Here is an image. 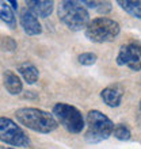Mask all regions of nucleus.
<instances>
[{
    "label": "nucleus",
    "mask_w": 141,
    "mask_h": 149,
    "mask_svg": "<svg viewBox=\"0 0 141 149\" xmlns=\"http://www.w3.org/2000/svg\"><path fill=\"white\" fill-rule=\"evenodd\" d=\"M7 149H15V148H7Z\"/></svg>",
    "instance_id": "412c9836"
},
{
    "label": "nucleus",
    "mask_w": 141,
    "mask_h": 149,
    "mask_svg": "<svg viewBox=\"0 0 141 149\" xmlns=\"http://www.w3.org/2000/svg\"><path fill=\"white\" fill-rule=\"evenodd\" d=\"M19 22H20L22 29H23V31L27 36H39L42 33V27H41V23H39L38 18L27 7L20 11Z\"/></svg>",
    "instance_id": "6e6552de"
},
{
    "label": "nucleus",
    "mask_w": 141,
    "mask_h": 149,
    "mask_svg": "<svg viewBox=\"0 0 141 149\" xmlns=\"http://www.w3.org/2000/svg\"><path fill=\"white\" fill-rule=\"evenodd\" d=\"M0 138L4 144H8L16 148H27L30 146V138L27 134L10 118H0Z\"/></svg>",
    "instance_id": "423d86ee"
},
{
    "label": "nucleus",
    "mask_w": 141,
    "mask_h": 149,
    "mask_svg": "<svg viewBox=\"0 0 141 149\" xmlns=\"http://www.w3.org/2000/svg\"><path fill=\"white\" fill-rule=\"evenodd\" d=\"M18 72L27 84H34V83L38 81L39 72L37 69V67L33 65L31 63H22L18 67Z\"/></svg>",
    "instance_id": "f8f14e48"
},
{
    "label": "nucleus",
    "mask_w": 141,
    "mask_h": 149,
    "mask_svg": "<svg viewBox=\"0 0 141 149\" xmlns=\"http://www.w3.org/2000/svg\"><path fill=\"white\" fill-rule=\"evenodd\" d=\"M96 11L99 12V14H107V12L111 11V3H109V1H99L98 7H96Z\"/></svg>",
    "instance_id": "a211bd4d"
},
{
    "label": "nucleus",
    "mask_w": 141,
    "mask_h": 149,
    "mask_svg": "<svg viewBox=\"0 0 141 149\" xmlns=\"http://www.w3.org/2000/svg\"><path fill=\"white\" fill-rule=\"evenodd\" d=\"M15 118L20 125H23L24 127L33 130L35 133H52L59 126V122L53 114L34 107H23L16 110Z\"/></svg>",
    "instance_id": "f257e3e1"
},
{
    "label": "nucleus",
    "mask_w": 141,
    "mask_h": 149,
    "mask_svg": "<svg viewBox=\"0 0 141 149\" xmlns=\"http://www.w3.org/2000/svg\"><path fill=\"white\" fill-rule=\"evenodd\" d=\"M26 6L35 16L39 18H47L54 8V3L46 0H29L26 1Z\"/></svg>",
    "instance_id": "9d476101"
},
{
    "label": "nucleus",
    "mask_w": 141,
    "mask_h": 149,
    "mask_svg": "<svg viewBox=\"0 0 141 149\" xmlns=\"http://www.w3.org/2000/svg\"><path fill=\"white\" fill-rule=\"evenodd\" d=\"M140 111H141V100H140Z\"/></svg>",
    "instance_id": "aec40b11"
},
{
    "label": "nucleus",
    "mask_w": 141,
    "mask_h": 149,
    "mask_svg": "<svg viewBox=\"0 0 141 149\" xmlns=\"http://www.w3.org/2000/svg\"><path fill=\"white\" fill-rule=\"evenodd\" d=\"M118 6H121L122 10H125L129 15L136 19L141 20V1H132V0H118Z\"/></svg>",
    "instance_id": "ddd939ff"
},
{
    "label": "nucleus",
    "mask_w": 141,
    "mask_h": 149,
    "mask_svg": "<svg viewBox=\"0 0 141 149\" xmlns=\"http://www.w3.org/2000/svg\"><path fill=\"white\" fill-rule=\"evenodd\" d=\"M8 4H11V7L14 8V10H16V8H18V1H15V0H10V1H8Z\"/></svg>",
    "instance_id": "6ab92c4d"
},
{
    "label": "nucleus",
    "mask_w": 141,
    "mask_h": 149,
    "mask_svg": "<svg viewBox=\"0 0 141 149\" xmlns=\"http://www.w3.org/2000/svg\"><path fill=\"white\" fill-rule=\"evenodd\" d=\"M59 19L72 31H80L87 29L90 23V14L87 8L83 6L82 1L75 0H65L61 1L57 8Z\"/></svg>",
    "instance_id": "f03ea898"
},
{
    "label": "nucleus",
    "mask_w": 141,
    "mask_h": 149,
    "mask_svg": "<svg viewBox=\"0 0 141 149\" xmlns=\"http://www.w3.org/2000/svg\"><path fill=\"white\" fill-rule=\"evenodd\" d=\"M16 49L15 39L11 37H3L1 38V50L3 52H14Z\"/></svg>",
    "instance_id": "f3484780"
},
{
    "label": "nucleus",
    "mask_w": 141,
    "mask_h": 149,
    "mask_svg": "<svg viewBox=\"0 0 141 149\" xmlns=\"http://www.w3.org/2000/svg\"><path fill=\"white\" fill-rule=\"evenodd\" d=\"M52 114L54 115L60 125L65 127L69 133H82V130L86 126V121H84L82 113L76 107L70 106L68 103H57L53 107Z\"/></svg>",
    "instance_id": "39448f33"
},
{
    "label": "nucleus",
    "mask_w": 141,
    "mask_h": 149,
    "mask_svg": "<svg viewBox=\"0 0 141 149\" xmlns=\"http://www.w3.org/2000/svg\"><path fill=\"white\" fill-rule=\"evenodd\" d=\"M124 92H125V88L121 84L115 83V84H111V86L103 88L101 92V98L109 107H118L122 102Z\"/></svg>",
    "instance_id": "1a4fd4ad"
},
{
    "label": "nucleus",
    "mask_w": 141,
    "mask_h": 149,
    "mask_svg": "<svg viewBox=\"0 0 141 149\" xmlns=\"http://www.w3.org/2000/svg\"><path fill=\"white\" fill-rule=\"evenodd\" d=\"M86 140L91 144H96L107 138L113 134L115 125L109 117H106L98 110H91L86 117Z\"/></svg>",
    "instance_id": "7ed1b4c3"
},
{
    "label": "nucleus",
    "mask_w": 141,
    "mask_h": 149,
    "mask_svg": "<svg viewBox=\"0 0 141 149\" xmlns=\"http://www.w3.org/2000/svg\"><path fill=\"white\" fill-rule=\"evenodd\" d=\"M119 31H121V27L118 22L106 16H99L88 23L86 29V37L91 42L105 43L114 41L118 37Z\"/></svg>",
    "instance_id": "20e7f679"
},
{
    "label": "nucleus",
    "mask_w": 141,
    "mask_h": 149,
    "mask_svg": "<svg viewBox=\"0 0 141 149\" xmlns=\"http://www.w3.org/2000/svg\"><path fill=\"white\" fill-rule=\"evenodd\" d=\"M113 136L117 138V140H119V141H128L132 134H130V130L126 125L118 123V125H115V127H114Z\"/></svg>",
    "instance_id": "2eb2a0df"
},
{
    "label": "nucleus",
    "mask_w": 141,
    "mask_h": 149,
    "mask_svg": "<svg viewBox=\"0 0 141 149\" xmlns=\"http://www.w3.org/2000/svg\"><path fill=\"white\" fill-rule=\"evenodd\" d=\"M3 83H4L6 90H7L11 95H18V94L22 92V90H23V84H22V81H20V79L12 71H10V69L4 71Z\"/></svg>",
    "instance_id": "9b49d317"
},
{
    "label": "nucleus",
    "mask_w": 141,
    "mask_h": 149,
    "mask_svg": "<svg viewBox=\"0 0 141 149\" xmlns=\"http://www.w3.org/2000/svg\"><path fill=\"white\" fill-rule=\"evenodd\" d=\"M0 16H1L3 23H6V26H8L10 29H15L16 27L15 14L12 12V10L10 8L8 3L1 1V6H0Z\"/></svg>",
    "instance_id": "4468645a"
},
{
    "label": "nucleus",
    "mask_w": 141,
    "mask_h": 149,
    "mask_svg": "<svg viewBox=\"0 0 141 149\" xmlns=\"http://www.w3.org/2000/svg\"><path fill=\"white\" fill-rule=\"evenodd\" d=\"M79 63L82 64V65H94L95 63H96V60H98V57H96V54L95 53H91V52H87V53H82V54L77 57Z\"/></svg>",
    "instance_id": "dca6fc26"
},
{
    "label": "nucleus",
    "mask_w": 141,
    "mask_h": 149,
    "mask_svg": "<svg viewBox=\"0 0 141 149\" xmlns=\"http://www.w3.org/2000/svg\"><path fill=\"white\" fill-rule=\"evenodd\" d=\"M117 64L132 71H141V42L129 41L124 43L117 54Z\"/></svg>",
    "instance_id": "0eeeda50"
}]
</instances>
